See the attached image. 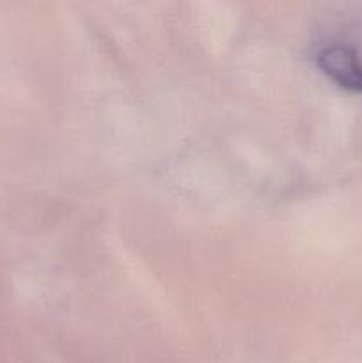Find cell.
<instances>
[{
  "label": "cell",
  "mask_w": 362,
  "mask_h": 363,
  "mask_svg": "<svg viewBox=\"0 0 362 363\" xmlns=\"http://www.w3.org/2000/svg\"><path fill=\"white\" fill-rule=\"evenodd\" d=\"M319 66L341 87L362 91V62L357 53L348 46H329L318 57Z\"/></svg>",
  "instance_id": "1"
}]
</instances>
